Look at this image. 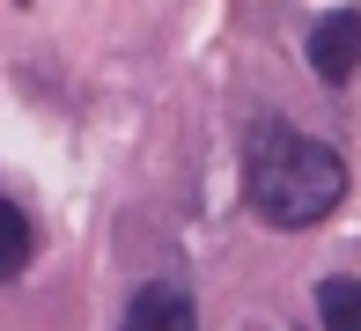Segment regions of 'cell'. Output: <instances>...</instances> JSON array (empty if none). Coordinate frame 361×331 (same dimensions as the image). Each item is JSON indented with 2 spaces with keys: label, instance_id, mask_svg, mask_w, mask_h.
<instances>
[{
  "label": "cell",
  "instance_id": "1",
  "mask_svg": "<svg viewBox=\"0 0 361 331\" xmlns=\"http://www.w3.org/2000/svg\"><path fill=\"white\" fill-rule=\"evenodd\" d=\"M243 199L266 228H317L347 199V162H339V147L266 118L243 140Z\"/></svg>",
  "mask_w": 361,
  "mask_h": 331
},
{
  "label": "cell",
  "instance_id": "2",
  "mask_svg": "<svg viewBox=\"0 0 361 331\" xmlns=\"http://www.w3.org/2000/svg\"><path fill=\"white\" fill-rule=\"evenodd\" d=\"M310 66H317V81H354V66H361V15L354 8H339V15H324L317 30H310Z\"/></svg>",
  "mask_w": 361,
  "mask_h": 331
},
{
  "label": "cell",
  "instance_id": "3",
  "mask_svg": "<svg viewBox=\"0 0 361 331\" xmlns=\"http://www.w3.org/2000/svg\"><path fill=\"white\" fill-rule=\"evenodd\" d=\"M118 331H200V309L177 280H147V287L126 302V324Z\"/></svg>",
  "mask_w": 361,
  "mask_h": 331
},
{
  "label": "cell",
  "instance_id": "4",
  "mask_svg": "<svg viewBox=\"0 0 361 331\" xmlns=\"http://www.w3.org/2000/svg\"><path fill=\"white\" fill-rule=\"evenodd\" d=\"M317 324L324 331H361V280H347V273L317 280Z\"/></svg>",
  "mask_w": 361,
  "mask_h": 331
},
{
  "label": "cell",
  "instance_id": "5",
  "mask_svg": "<svg viewBox=\"0 0 361 331\" xmlns=\"http://www.w3.org/2000/svg\"><path fill=\"white\" fill-rule=\"evenodd\" d=\"M37 251V228H30V213L15 206V199H0V280H15Z\"/></svg>",
  "mask_w": 361,
  "mask_h": 331
}]
</instances>
